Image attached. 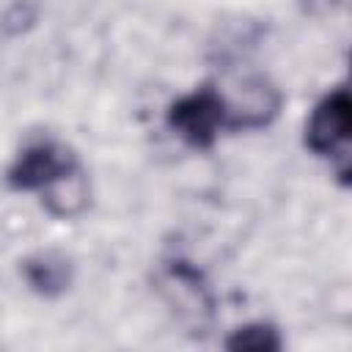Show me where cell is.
<instances>
[{
    "instance_id": "obj_4",
    "label": "cell",
    "mask_w": 352,
    "mask_h": 352,
    "mask_svg": "<svg viewBox=\"0 0 352 352\" xmlns=\"http://www.w3.org/2000/svg\"><path fill=\"white\" fill-rule=\"evenodd\" d=\"M226 96V107H228V129L239 132V129H264L270 126L283 104L280 91L264 80V77H248L242 80V85L228 96Z\"/></svg>"
},
{
    "instance_id": "obj_6",
    "label": "cell",
    "mask_w": 352,
    "mask_h": 352,
    "mask_svg": "<svg viewBox=\"0 0 352 352\" xmlns=\"http://www.w3.org/2000/svg\"><path fill=\"white\" fill-rule=\"evenodd\" d=\"M41 195V206L58 217V220H72L77 214H82L88 209L91 192H88V176L85 170H77L55 184H50L47 190L38 192Z\"/></svg>"
},
{
    "instance_id": "obj_3",
    "label": "cell",
    "mask_w": 352,
    "mask_h": 352,
    "mask_svg": "<svg viewBox=\"0 0 352 352\" xmlns=\"http://www.w3.org/2000/svg\"><path fill=\"white\" fill-rule=\"evenodd\" d=\"M349 132H352V99H349V91L338 85L314 104L305 121L302 143L311 154L324 160L346 157Z\"/></svg>"
},
{
    "instance_id": "obj_5",
    "label": "cell",
    "mask_w": 352,
    "mask_h": 352,
    "mask_svg": "<svg viewBox=\"0 0 352 352\" xmlns=\"http://www.w3.org/2000/svg\"><path fill=\"white\" fill-rule=\"evenodd\" d=\"M19 272H22V280L28 283V289L47 300L60 297L74 280L72 258L58 250H38V253L22 258Z\"/></svg>"
},
{
    "instance_id": "obj_7",
    "label": "cell",
    "mask_w": 352,
    "mask_h": 352,
    "mask_svg": "<svg viewBox=\"0 0 352 352\" xmlns=\"http://www.w3.org/2000/svg\"><path fill=\"white\" fill-rule=\"evenodd\" d=\"M226 349H242V352H275L283 349V336L275 324L270 322H250L242 324L236 330H231V336L223 341Z\"/></svg>"
},
{
    "instance_id": "obj_2",
    "label": "cell",
    "mask_w": 352,
    "mask_h": 352,
    "mask_svg": "<svg viewBox=\"0 0 352 352\" xmlns=\"http://www.w3.org/2000/svg\"><path fill=\"white\" fill-rule=\"evenodd\" d=\"M82 170L80 157L60 140L44 138L28 143L6 170V184L14 192H41L50 184Z\"/></svg>"
},
{
    "instance_id": "obj_1",
    "label": "cell",
    "mask_w": 352,
    "mask_h": 352,
    "mask_svg": "<svg viewBox=\"0 0 352 352\" xmlns=\"http://www.w3.org/2000/svg\"><path fill=\"white\" fill-rule=\"evenodd\" d=\"M168 126L184 146L209 151L217 143L220 132L228 129V107L223 91L206 82L192 88L190 94H182L168 107Z\"/></svg>"
}]
</instances>
